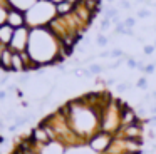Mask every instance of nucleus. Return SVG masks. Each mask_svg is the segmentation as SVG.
Segmentation results:
<instances>
[{"instance_id":"nucleus-1","label":"nucleus","mask_w":156,"mask_h":154,"mask_svg":"<svg viewBox=\"0 0 156 154\" xmlns=\"http://www.w3.org/2000/svg\"><path fill=\"white\" fill-rule=\"evenodd\" d=\"M27 52L30 54L32 60L39 67L54 65V64L64 62L62 54V42L59 37H55L47 27L30 30V40H29Z\"/></svg>"},{"instance_id":"nucleus-2","label":"nucleus","mask_w":156,"mask_h":154,"mask_svg":"<svg viewBox=\"0 0 156 154\" xmlns=\"http://www.w3.org/2000/svg\"><path fill=\"white\" fill-rule=\"evenodd\" d=\"M55 17H57L55 3H52L51 0H37V2L25 12L27 27H30V29L47 27Z\"/></svg>"},{"instance_id":"nucleus-3","label":"nucleus","mask_w":156,"mask_h":154,"mask_svg":"<svg viewBox=\"0 0 156 154\" xmlns=\"http://www.w3.org/2000/svg\"><path fill=\"white\" fill-rule=\"evenodd\" d=\"M30 27L24 25V27H19V29H15L14 32V37H12V42H10V49L14 50V52H25L29 47V40H30Z\"/></svg>"},{"instance_id":"nucleus-4","label":"nucleus","mask_w":156,"mask_h":154,"mask_svg":"<svg viewBox=\"0 0 156 154\" xmlns=\"http://www.w3.org/2000/svg\"><path fill=\"white\" fill-rule=\"evenodd\" d=\"M112 137H114V136H111V134H108V132H102V131H99V132H96L94 136H92L91 139L87 141V146L91 147L92 151H96V152H102V154H104L106 151H108V147L111 146Z\"/></svg>"},{"instance_id":"nucleus-5","label":"nucleus","mask_w":156,"mask_h":154,"mask_svg":"<svg viewBox=\"0 0 156 154\" xmlns=\"http://www.w3.org/2000/svg\"><path fill=\"white\" fill-rule=\"evenodd\" d=\"M7 23L14 29H19V27L27 25V19H25V12L20 9H15V7H10L7 13Z\"/></svg>"},{"instance_id":"nucleus-6","label":"nucleus","mask_w":156,"mask_h":154,"mask_svg":"<svg viewBox=\"0 0 156 154\" xmlns=\"http://www.w3.org/2000/svg\"><path fill=\"white\" fill-rule=\"evenodd\" d=\"M14 32H15V29H14V27H10L9 23L0 25V44H2V45H5V47L10 45L12 37H14Z\"/></svg>"},{"instance_id":"nucleus-7","label":"nucleus","mask_w":156,"mask_h":154,"mask_svg":"<svg viewBox=\"0 0 156 154\" xmlns=\"http://www.w3.org/2000/svg\"><path fill=\"white\" fill-rule=\"evenodd\" d=\"M76 9V3L69 2V0H62V2L55 3V10H57V15L59 17H64V15H69L72 13Z\"/></svg>"},{"instance_id":"nucleus-8","label":"nucleus","mask_w":156,"mask_h":154,"mask_svg":"<svg viewBox=\"0 0 156 154\" xmlns=\"http://www.w3.org/2000/svg\"><path fill=\"white\" fill-rule=\"evenodd\" d=\"M10 72H27L25 70V64L22 60L20 54L19 52H14V57H12V70Z\"/></svg>"},{"instance_id":"nucleus-9","label":"nucleus","mask_w":156,"mask_h":154,"mask_svg":"<svg viewBox=\"0 0 156 154\" xmlns=\"http://www.w3.org/2000/svg\"><path fill=\"white\" fill-rule=\"evenodd\" d=\"M119 15V10L114 9V7H108V9H104V19H114V17Z\"/></svg>"},{"instance_id":"nucleus-10","label":"nucleus","mask_w":156,"mask_h":154,"mask_svg":"<svg viewBox=\"0 0 156 154\" xmlns=\"http://www.w3.org/2000/svg\"><path fill=\"white\" fill-rule=\"evenodd\" d=\"M89 70H91V74L92 75H98V74H101V72H104V65H101V64H91L89 65Z\"/></svg>"},{"instance_id":"nucleus-11","label":"nucleus","mask_w":156,"mask_h":154,"mask_svg":"<svg viewBox=\"0 0 156 154\" xmlns=\"http://www.w3.org/2000/svg\"><path fill=\"white\" fill-rule=\"evenodd\" d=\"M109 42V39L106 35H102V33H98V37H96V44H98L99 47H106Z\"/></svg>"},{"instance_id":"nucleus-12","label":"nucleus","mask_w":156,"mask_h":154,"mask_svg":"<svg viewBox=\"0 0 156 154\" xmlns=\"http://www.w3.org/2000/svg\"><path fill=\"white\" fill-rule=\"evenodd\" d=\"M133 90V84L131 82H121L118 86V92H129Z\"/></svg>"},{"instance_id":"nucleus-13","label":"nucleus","mask_w":156,"mask_h":154,"mask_svg":"<svg viewBox=\"0 0 156 154\" xmlns=\"http://www.w3.org/2000/svg\"><path fill=\"white\" fill-rule=\"evenodd\" d=\"M7 13H9V9H5V7L0 5V25L7 23Z\"/></svg>"},{"instance_id":"nucleus-14","label":"nucleus","mask_w":156,"mask_h":154,"mask_svg":"<svg viewBox=\"0 0 156 154\" xmlns=\"http://www.w3.org/2000/svg\"><path fill=\"white\" fill-rule=\"evenodd\" d=\"M136 87H138V89H141V90L148 89V80H146V77H141V79L136 80Z\"/></svg>"},{"instance_id":"nucleus-15","label":"nucleus","mask_w":156,"mask_h":154,"mask_svg":"<svg viewBox=\"0 0 156 154\" xmlns=\"http://www.w3.org/2000/svg\"><path fill=\"white\" fill-rule=\"evenodd\" d=\"M143 52H144V55H153V54L156 52V47L151 45V44H146L144 49H143Z\"/></svg>"},{"instance_id":"nucleus-16","label":"nucleus","mask_w":156,"mask_h":154,"mask_svg":"<svg viewBox=\"0 0 156 154\" xmlns=\"http://www.w3.org/2000/svg\"><path fill=\"white\" fill-rule=\"evenodd\" d=\"M138 17H139V19H148V17H151V10H148V9H139V10H138Z\"/></svg>"},{"instance_id":"nucleus-17","label":"nucleus","mask_w":156,"mask_h":154,"mask_svg":"<svg viewBox=\"0 0 156 154\" xmlns=\"http://www.w3.org/2000/svg\"><path fill=\"white\" fill-rule=\"evenodd\" d=\"M122 23H124V27H126V29H133V27L136 25V20L133 19V17H128V19H124V20H122Z\"/></svg>"},{"instance_id":"nucleus-18","label":"nucleus","mask_w":156,"mask_h":154,"mask_svg":"<svg viewBox=\"0 0 156 154\" xmlns=\"http://www.w3.org/2000/svg\"><path fill=\"white\" fill-rule=\"evenodd\" d=\"M30 79H32V77L29 75V74H22L20 77H17V82H19V84H27Z\"/></svg>"},{"instance_id":"nucleus-19","label":"nucleus","mask_w":156,"mask_h":154,"mask_svg":"<svg viewBox=\"0 0 156 154\" xmlns=\"http://www.w3.org/2000/svg\"><path fill=\"white\" fill-rule=\"evenodd\" d=\"M119 7L124 9V10H129L131 9V2H129V0H121V2H119Z\"/></svg>"},{"instance_id":"nucleus-20","label":"nucleus","mask_w":156,"mask_h":154,"mask_svg":"<svg viewBox=\"0 0 156 154\" xmlns=\"http://www.w3.org/2000/svg\"><path fill=\"white\" fill-rule=\"evenodd\" d=\"M109 25H111V20H109V19H104V20L101 22V25H99V29H101V30H106V29H109Z\"/></svg>"},{"instance_id":"nucleus-21","label":"nucleus","mask_w":156,"mask_h":154,"mask_svg":"<svg viewBox=\"0 0 156 154\" xmlns=\"http://www.w3.org/2000/svg\"><path fill=\"white\" fill-rule=\"evenodd\" d=\"M154 64H148V65L144 67V74H151V72H154Z\"/></svg>"},{"instance_id":"nucleus-22","label":"nucleus","mask_w":156,"mask_h":154,"mask_svg":"<svg viewBox=\"0 0 156 154\" xmlns=\"http://www.w3.org/2000/svg\"><path fill=\"white\" fill-rule=\"evenodd\" d=\"M17 129H19V126H17L15 122H12L10 126L7 127V131H9V132H17Z\"/></svg>"},{"instance_id":"nucleus-23","label":"nucleus","mask_w":156,"mask_h":154,"mask_svg":"<svg viewBox=\"0 0 156 154\" xmlns=\"http://www.w3.org/2000/svg\"><path fill=\"white\" fill-rule=\"evenodd\" d=\"M9 80H10V77H9L7 74H5V75H2V77H0V86H5Z\"/></svg>"},{"instance_id":"nucleus-24","label":"nucleus","mask_w":156,"mask_h":154,"mask_svg":"<svg viewBox=\"0 0 156 154\" xmlns=\"http://www.w3.org/2000/svg\"><path fill=\"white\" fill-rule=\"evenodd\" d=\"M99 57H101V59H108V57H111V50H104V52H101Z\"/></svg>"},{"instance_id":"nucleus-25","label":"nucleus","mask_w":156,"mask_h":154,"mask_svg":"<svg viewBox=\"0 0 156 154\" xmlns=\"http://www.w3.org/2000/svg\"><path fill=\"white\" fill-rule=\"evenodd\" d=\"M7 97H9V92H7V90H0V100L7 99Z\"/></svg>"},{"instance_id":"nucleus-26","label":"nucleus","mask_w":156,"mask_h":154,"mask_svg":"<svg viewBox=\"0 0 156 154\" xmlns=\"http://www.w3.org/2000/svg\"><path fill=\"white\" fill-rule=\"evenodd\" d=\"M149 114H153V116H156V104H153V106L149 107Z\"/></svg>"},{"instance_id":"nucleus-27","label":"nucleus","mask_w":156,"mask_h":154,"mask_svg":"<svg viewBox=\"0 0 156 154\" xmlns=\"http://www.w3.org/2000/svg\"><path fill=\"white\" fill-rule=\"evenodd\" d=\"M151 96H153V99H156V90H153V92H151Z\"/></svg>"},{"instance_id":"nucleus-28","label":"nucleus","mask_w":156,"mask_h":154,"mask_svg":"<svg viewBox=\"0 0 156 154\" xmlns=\"http://www.w3.org/2000/svg\"><path fill=\"white\" fill-rule=\"evenodd\" d=\"M52 3H59V2H62V0H51Z\"/></svg>"},{"instance_id":"nucleus-29","label":"nucleus","mask_w":156,"mask_h":154,"mask_svg":"<svg viewBox=\"0 0 156 154\" xmlns=\"http://www.w3.org/2000/svg\"><path fill=\"white\" fill-rule=\"evenodd\" d=\"M69 2H72V3H77V2H81V0H69Z\"/></svg>"},{"instance_id":"nucleus-30","label":"nucleus","mask_w":156,"mask_h":154,"mask_svg":"<svg viewBox=\"0 0 156 154\" xmlns=\"http://www.w3.org/2000/svg\"><path fill=\"white\" fill-rule=\"evenodd\" d=\"M108 2H109V3H114V2H116V0H108Z\"/></svg>"},{"instance_id":"nucleus-31","label":"nucleus","mask_w":156,"mask_h":154,"mask_svg":"<svg viewBox=\"0 0 156 154\" xmlns=\"http://www.w3.org/2000/svg\"><path fill=\"white\" fill-rule=\"evenodd\" d=\"M153 7H156V2H154V3H153Z\"/></svg>"}]
</instances>
